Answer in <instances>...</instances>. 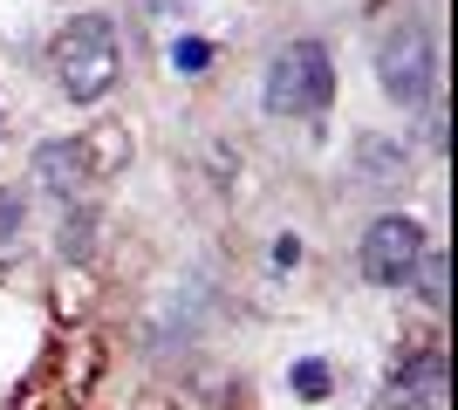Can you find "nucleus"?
Masks as SVG:
<instances>
[{"label":"nucleus","mask_w":458,"mask_h":410,"mask_svg":"<svg viewBox=\"0 0 458 410\" xmlns=\"http://www.w3.org/2000/svg\"><path fill=\"white\" fill-rule=\"evenodd\" d=\"M116 69H123V55H116V28L103 14H82V21H69V28L55 35V82H62V96H76V103L110 96Z\"/></svg>","instance_id":"f257e3e1"},{"label":"nucleus","mask_w":458,"mask_h":410,"mask_svg":"<svg viewBox=\"0 0 458 410\" xmlns=\"http://www.w3.org/2000/svg\"><path fill=\"white\" fill-rule=\"evenodd\" d=\"M335 96V69H328L322 41H287L267 62V110L274 117H322Z\"/></svg>","instance_id":"f03ea898"},{"label":"nucleus","mask_w":458,"mask_h":410,"mask_svg":"<svg viewBox=\"0 0 458 410\" xmlns=\"http://www.w3.org/2000/svg\"><path fill=\"white\" fill-rule=\"evenodd\" d=\"M431 69H438V48H431V28L424 21H397L377 48V82L390 103H424L431 96Z\"/></svg>","instance_id":"7ed1b4c3"},{"label":"nucleus","mask_w":458,"mask_h":410,"mask_svg":"<svg viewBox=\"0 0 458 410\" xmlns=\"http://www.w3.org/2000/svg\"><path fill=\"white\" fill-rule=\"evenodd\" d=\"M418 254H424V226L418 219H377V226H369L363 233V273L369 280H377V288H403V280H411V267H418Z\"/></svg>","instance_id":"20e7f679"},{"label":"nucleus","mask_w":458,"mask_h":410,"mask_svg":"<svg viewBox=\"0 0 458 410\" xmlns=\"http://www.w3.org/2000/svg\"><path fill=\"white\" fill-rule=\"evenodd\" d=\"M445 390H452V376H445V349L438 342H424V349H411L390 370V410H438L445 404Z\"/></svg>","instance_id":"39448f33"},{"label":"nucleus","mask_w":458,"mask_h":410,"mask_svg":"<svg viewBox=\"0 0 458 410\" xmlns=\"http://www.w3.org/2000/svg\"><path fill=\"white\" fill-rule=\"evenodd\" d=\"M35 185L48 198H62V205H69V198H82L96 185V172H89V157H82V144L76 137H55V144H41L35 151Z\"/></svg>","instance_id":"423d86ee"},{"label":"nucleus","mask_w":458,"mask_h":410,"mask_svg":"<svg viewBox=\"0 0 458 410\" xmlns=\"http://www.w3.org/2000/svg\"><path fill=\"white\" fill-rule=\"evenodd\" d=\"M76 144H82V157H89L96 185H103V178H116L123 164H131V130H123V123H89Z\"/></svg>","instance_id":"0eeeda50"},{"label":"nucleus","mask_w":458,"mask_h":410,"mask_svg":"<svg viewBox=\"0 0 458 410\" xmlns=\"http://www.w3.org/2000/svg\"><path fill=\"white\" fill-rule=\"evenodd\" d=\"M356 164H363V185H377V192H390V185L411 178L403 151H397V144H383V137H356Z\"/></svg>","instance_id":"6e6552de"},{"label":"nucleus","mask_w":458,"mask_h":410,"mask_svg":"<svg viewBox=\"0 0 458 410\" xmlns=\"http://www.w3.org/2000/svg\"><path fill=\"white\" fill-rule=\"evenodd\" d=\"M55 254H62V260H89V254H96V213H89V205H69V213H62Z\"/></svg>","instance_id":"1a4fd4ad"},{"label":"nucleus","mask_w":458,"mask_h":410,"mask_svg":"<svg viewBox=\"0 0 458 410\" xmlns=\"http://www.w3.org/2000/svg\"><path fill=\"white\" fill-rule=\"evenodd\" d=\"M21 233H28V198H21V192H0V273L21 260Z\"/></svg>","instance_id":"9d476101"},{"label":"nucleus","mask_w":458,"mask_h":410,"mask_svg":"<svg viewBox=\"0 0 458 410\" xmlns=\"http://www.w3.org/2000/svg\"><path fill=\"white\" fill-rule=\"evenodd\" d=\"M411 273H418V294L431 301V308L452 301V260H445V254H418V267H411Z\"/></svg>","instance_id":"9b49d317"},{"label":"nucleus","mask_w":458,"mask_h":410,"mask_svg":"<svg viewBox=\"0 0 458 410\" xmlns=\"http://www.w3.org/2000/svg\"><path fill=\"white\" fill-rule=\"evenodd\" d=\"M287 383H294V390H301V397H328V363H315V356H301V363L287 370Z\"/></svg>","instance_id":"f8f14e48"},{"label":"nucleus","mask_w":458,"mask_h":410,"mask_svg":"<svg viewBox=\"0 0 458 410\" xmlns=\"http://www.w3.org/2000/svg\"><path fill=\"white\" fill-rule=\"evenodd\" d=\"M172 62H178V76H199V69L212 62V48H206V41H178V48H172Z\"/></svg>","instance_id":"ddd939ff"}]
</instances>
